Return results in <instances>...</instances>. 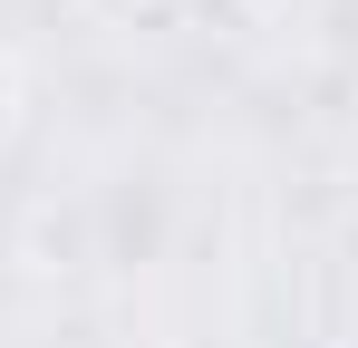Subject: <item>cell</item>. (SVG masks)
Segmentation results:
<instances>
[{
    "label": "cell",
    "instance_id": "1",
    "mask_svg": "<svg viewBox=\"0 0 358 348\" xmlns=\"http://www.w3.org/2000/svg\"><path fill=\"white\" fill-rule=\"evenodd\" d=\"M97 10H117V20H126V10H165V0H97Z\"/></svg>",
    "mask_w": 358,
    "mask_h": 348
},
{
    "label": "cell",
    "instance_id": "2",
    "mask_svg": "<svg viewBox=\"0 0 358 348\" xmlns=\"http://www.w3.org/2000/svg\"><path fill=\"white\" fill-rule=\"evenodd\" d=\"M0 126H10V58H0Z\"/></svg>",
    "mask_w": 358,
    "mask_h": 348
}]
</instances>
